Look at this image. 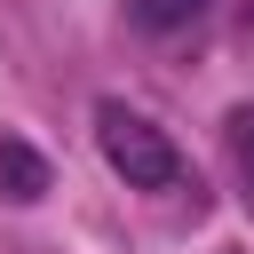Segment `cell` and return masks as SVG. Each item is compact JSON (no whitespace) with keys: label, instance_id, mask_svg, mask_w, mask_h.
I'll use <instances>...</instances> for the list:
<instances>
[{"label":"cell","instance_id":"3957f363","mask_svg":"<svg viewBox=\"0 0 254 254\" xmlns=\"http://www.w3.org/2000/svg\"><path fill=\"white\" fill-rule=\"evenodd\" d=\"M206 0H135V16L143 24H183V16H198Z\"/></svg>","mask_w":254,"mask_h":254},{"label":"cell","instance_id":"6da1fadb","mask_svg":"<svg viewBox=\"0 0 254 254\" xmlns=\"http://www.w3.org/2000/svg\"><path fill=\"white\" fill-rule=\"evenodd\" d=\"M95 143H103V159H111V175L127 190H183L190 183L175 135L151 127L143 111H127V103H95Z\"/></svg>","mask_w":254,"mask_h":254},{"label":"cell","instance_id":"277c9868","mask_svg":"<svg viewBox=\"0 0 254 254\" xmlns=\"http://www.w3.org/2000/svg\"><path fill=\"white\" fill-rule=\"evenodd\" d=\"M230 151H238V167H246V183H254V111L230 119Z\"/></svg>","mask_w":254,"mask_h":254},{"label":"cell","instance_id":"7a4b0ae2","mask_svg":"<svg viewBox=\"0 0 254 254\" xmlns=\"http://www.w3.org/2000/svg\"><path fill=\"white\" fill-rule=\"evenodd\" d=\"M48 190V159L24 143V135H0V198H16V206H32Z\"/></svg>","mask_w":254,"mask_h":254}]
</instances>
